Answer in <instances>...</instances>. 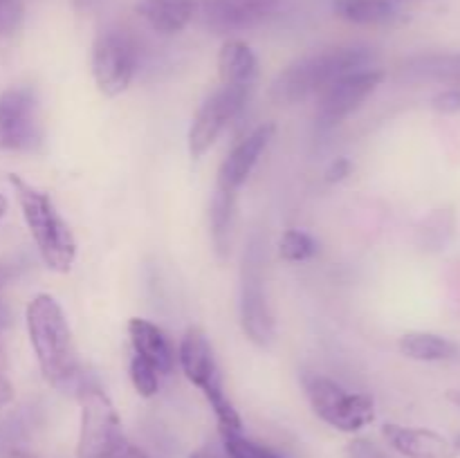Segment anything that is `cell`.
I'll use <instances>...</instances> for the list:
<instances>
[{"instance_id": "cell-20", "label": "cell", "mask_w": 460, "mask_h": 458, "mask_svg": "<svg viewBox=\"0 0 460 458\" xmlns=\"http://www.w3.org/2000/svg\"><path fill=\"white\" fill-rule=\"evenodd\" d=\"M335 13L353 25H389L400 12L394 0H335Z\"/></svg>"}, {"instance_id": "cell-27", "label": "cell", "mask_w": 460, "mask_h": 458, "mask_svg": "<svg viewBox=\"0 0 460 458\" xmlns=\"http://www.w3.org/2000/svg\"><path fill=\"white\" fill-rule=\"evenodd\" d=\"M350 171H353V164H350L349 157H337V160H332L331 164H328L323 180H326L328 184H337L341 182V180L349 178Z\"/></svg>"}, {"instance_id": "cell-21", "label": "cell", "mask_w": 460, "mask_h": 458, "mask_svg": "<svg viewBox=\"0 0 460 458\" xmlns=\"http://www.w3.org/2000/svg\"><path fill=\"white\" fill-rule=\"evenodd\" d=\"M236 193L214 191L211 200V238L218 256H227L234 241V225H236Z\"/></svg>"}, {"instance_id": "cell-12", "label": "cell", "mask_w": 460, "mask_h": 458, "mask_svg": "<svg viewBox=\"0 0 460 458\" xmlns=\"http://www.w3.org/2000/svg\"><path fill=\"white\" fill-rule=\"evenodd\" d=\"M274 137V124H261L247 135L245 139L236 144V146L229 151V155L225 157L223 164L218 169V180H216V189L218 191L236 193L241 191L243 184L247 182V178L252 175L254 166L259 164L261 155L265 153L268 144Z\"/></svg>"}, {"instance_id": "cell-32", "label": "cell", "mask_w": 460, "mask_h": 458, "mask_svg": "<svg viewBox=\"0 0 460 458\" xmlns=\"http://www.w3.org/2000/svg\"><path fill=\"white\" fill-rule=\"evenodd\" d=\"M189 458H223V456H218V454L214 452H207V449H198V452H193Z\"/></svg>"}, {"instance_id": "cell-4", "label": "cell", "mask_w": 460, "mask_h": 458, "mask_svg": "<svg viewBox=\"0 0 460 458\" xmlns=\"http://www.w3.org/2000/svg\"><path fill=\"white\" fill-rule=\"evenodd\" d=\"M79 400L81 427L76 458H151L126 438L119 413L102 389L85 386Z\"/></svg>"}, {"instance_id": "cell-16", "label": "cell", "mask_w": 460, "mask_h": 458, "mask_svg": "<svg viewBox=\"0 0 460 458\" xmlns=\"http://www.w3.org/2000/svg\"><path fill=\"white\" fill-rule=\"evenodd\" d=\"M198 0H137V13L157 34H178L191 22Z\"/></svg>"}, {"instance_id": "cell-7", "label": "cell", "mask_w": 460, "mask_h": 458, "mask_svg": "<svg viewBox=\"0 0 460 458\" xmlns=\"http://www.w3.org/2000/svg\"><path fill=\"white\" fill-rule=\"evenodd\" d=\"M265 256L261 236H252L243 251L241 265V326L247 339L256 346H268L274 339V317L265 292Z\"/></svg>"}, {"instance_id": "cell-33", "label": "cell", "mask_w": 460, "mask_h": 458, "mask_svg": "<svg viewBox=\"0 0 460 458\" xmlns=\"http://www.w3.org/2000/svg\"><path fill=\"white\" fill-rule=\"evenodd\" d=\"M7 209H9L7 198H4L3 193H0V223H3V218H4V216H7Z\"/></svg>"}, {"instance_id": "cell-34", "label": "cell", "mask_w": 460, "mask_h": 458, "mask_svg": "<svg viewBox=\"0 0 460 458\" xmlns=\"http://www.w3.org/2000/svg\"><path fill=\"white\" fill-rule=\"evenodd\" d=\"M4 458H34V456H30V454H25V452H16V449H12V452H7V456Z\"/></svg>"}, {"instance_id": "cell-19", "label": "cell", "mask_w": 460, "mask_h": 458, "mask_svg": "<svg viewBox=\"0 0 460 458\" xmlns=\"http://www.w3.org/2000/svg\"><path fill=\"white\" fill-rule=\"evenodd\" d=\"M398 348L404 357L416 359V362H445V359L456 357L458 353V346L447 337L420 330L400 337Z\"/></svg>"}, {"instance_id": "cell-5", "label": "cell", "mask_w": 460, "mask_h": 458, "mask_svg": "<svg viewBox=\"0 0 460 458\" xmlns=\"http://www.w3.org/2000/svg\"><path fill=\"white\" fill-rule=\"evenodd\" d=\"M178 362L187 380L198 386L209 402L220 434H241V416L225 393L223 375H220V366L214 357V348L200 328H187L182 341H180Z\"/></svg>"}, {"instance_id": "cell-8", "label": "cell", "mask_w": 460, "mask_h": 458, "mask_svg": "<svg viewBox=\"0 0 460 458\" xmlns=\"http://www.w3.org/2000/svg\"><path fill=\"white\" fill-rule=\"evenodd\" d=\"M43 144L39 94L31 85H13L0 94V151L31 153Z\"/></svg>"}, {"instance_id": "cell-31", "label": "cell", "mask_w": 460, "mask_h": 458, "mask_svg": "<svg viewBox=\"0 0 460 458\" xmlns=\"http://www.w3.org/2000/svg\"><path fill=\"white\" fill-rule=\"evenodd\" d=\"M99 0H72V4H75L79 12H88V9H93Z\"/></svg>"}, {"instance_id": "cell-3", "label": "cell", "mask_w": 460, "mask_h": 458, "mask_svg": "<svg viewBox=\"0 0 460 458\" xmlns=\"http://www.w3.org/2000/svg\"><path fill=\"white\" fill-rule=\"evenodd\" d=\"M9 184L13 187L16 200L21 205L22 218L36 242L40 259L54 272H70L76 260V241L70 225L58 214L57 205L49 193L31 187L21 175H9Z\"/></svg>"}, {"instance_id": "cell-17", "label": "cell", "mask_w": 460, "mask_h": 458, "mask_svg": "<svg viewBox=\"0 0 460 458\" xmlns=\"http://www.w3.org/2000/svg\"><path fill=\"white\" fill-rule=\"evenodd\" d=\"M218 75L223 85H250L252 88L259 75L254 49L245 40H225L218 52Z\"/></svg>"}, {"instance_id": "cell-26", "label": "cell", "mask_w": 460, "mask_h": 458, "mask_svg": "<svg viewBox=\"0 0 460 458\" xmlns=\"http://www.w3.org/2000/svg\"><path fill=\"white\" fill-rule=\"evenodd\" d=\"M346 458H389L376 443L367 438L350 440L346 447Z\"/></svg>"}, {"instance_id": "cell-36", "label": "cell", "mask_w": 460, "mask_h": 458, "mask_svg": "<svg viewBox=\"0 0 460 458\" xmlns=\"http://www.w3.org/2000/svg\"><path fill=\"white\" fill-rule=\"evenodd\" d=\"M263 458H279V456H277V454H274V452H268Z\"/></svg>"}, {"instance_id": "cell-2", "label": "cell", "mask_w": 460, "mask_h": 458, "mask_svg": "<svg viewBox=\"0 0 460 458\" xmlns=\"http://www.w3.org/2000/svg\"><path fill=\"white\" fill-rule=\"evenodd\" d=\"M376 54L362 45H346V48H331L323 52L308 54L292 66H288L274 79L272 99L281 106H292L305 99L322 94L328 85L349 76L353 72L368 70Z\"/></svg>"}, {"instance_id": "cell-13", "label": "cell", "mask_w": 460, "mask_h": 458, "mask_svg": "<svg viewBox=\"0 0 460 458\" xmlns=\"http://www.w3.org/2000/svg\"><path fill=\"white\" fill-rule=\"evenodd\" d=\"M279 0H202V21L216 34L250 30L277 9Z\"/></svg>"}, {"instance_id": "cell-22", "label": "cell", "mask_w": 460, "mask_h": 458, "mask_svg": "<svg viewBox=\"0 0 460 458\" xmlns=\"http://www.w3.org/2000/svg\"><path fill=\"white\" fill-rule=\"evenodd\" d=\"M317 250L319 247L314 242V238L308 232H301V229H288L281 236V242H279V254L288 263H304V260H310L317 254Z\"/></svg>"}, {"instance_id": "cell-11", "label": "cell", "mask_w": 460, "mask_h": 458, "mask_svg": "<svg viewBox=\"0 0 460 458\" xmlns=\"http://www.w3.org/2000/svg\"><path fill=\"white\" fill-rule=\"evenodd\" d=\"M382 79H385V72L368 67V70H359L349 76H341L340 81L328 85L319 94L317 115H314V124H317L319 133H328V130L337 128L346 117L353 115L376 92Z\"/></svg>"}, {"instance_id": "cell-10", "label": "cell", "mask_w": 460, "mask_h": 458, "mask_svg": "<svg viewBox=\"0 0 460 458\" xmlns=\"http://www.w3.org/2000/svg\"><path fill=\"white\" fill-rule=\"evenodd\" d=\"M250 90V85H220L214 94L205 99L189 128V155L193 160L202 157L214 146L229 121L243 110Z\"/></svg>"}, {"instance_id": "cell-18", "label": "cell", "mask_w": 460, "mask_h": 458, "mask_svg": "<svg viewBox=\"0 0 460 458\" xmlns=\"http://www.w3.org/2000/svg\"><path fill=\"white\" fill-rule=\"evenodd\" d=\"M404 72L418 81H440V84L460 85V52L420 54V57L409 58Z\"/></svg>"}, {"instance_id": "cell-9", "label": "cell", "mask_w": 460, "mask_h": 458, "mask_svg": "<svg viewBox=\"0 0 460 458\" xmlns=\"http://www.w3.org/2000/svg\"><path fill=\"white\" fill-rule=\"evenodd\" d=\"M137 72V48L119 30H106L94 39L93 76L97 88L108 97L126 92Z\"/></svg>"}, {"instance_id": "cell-35", "label": "cell", "mask_w": 460, "mask_h": 458, "mask_svg": "<svg viewBox=\"0 0 460 458\" xmlns=\"http://www.w3.org/2000/svg\"><path fill=\"white\" fill-rule=\"evenodd\" d=\"M452 400H454V402H456V404H458V407H460V393H456V395H452Z\"/></svg>"}, {"instance_id": "cell-30", "label": "cell", "mask_w": 460, "mask_h": 458, "mask_svg": "<svg viewBox=\"0 0 460 458\" xmlns=\"http://www.w3.org/2000/svg\"><path fill=\"white\" fill-rule=\"evenodd\" d=\"M12 321V313H9V305L4 301H0V332L9 326Z\"/></svg>"}, {"instance_id": "cell-15", "label": "cell", "mask_w": 460, "mask_h": 458, "mask_svg": "<svg viewBox=\"0 0 460 458\" xmlns=\"http://www.w3.org/2000/svg\"><path fill=\"white\" fill-rule=\"evenodd\" d=\"M128 337L130 344H133V353L153 364L160 375H169L173 371L178 353H175L173 344L162 328L146 321V319L133 317L128 321Z\"/></svg>"}, {"instance_id": "cell-14", "label": "cell", "mask_w": 460, "mask_h": 458, "mask_svg": "<svg viewBox=\"0 0 460 458\" xmlns=\"http://www.w3.org/2000/svg\"><path fill=\"white\" fill-rule=\"evenodd\" d=\"M382 436L394 452L404 458H456L458 447L443 434L422 427H404L386 422Z\"/></svg>"}, {"instance_id": "cell-37", "label": "cell", "mask_w": 460, "mask_h": 458, "mask_svg": "<svg viewBox=\"0 0 460 458\" xmlns=\"http://www.w3.org/2000/svg\"><path fill=\"white\" fill-rule=\"evenodd\" d=\"M456 447H458V452H460V440H458V443H456Z\"/></svg>"}, {"instance_id": "cell-1", "label": "cell", "mask_w": 460, "mask_h": 458, "mask_svg": "<svg viewBox=\"0 0 460 458\" xmlns=\"http://www.w3.org/2000/svg\"><path fill=\"white\" fill-rule=\"evenodd\" d=\"M25 321L45 382L61 393H81L85 389L84 366L61 304L48 292H40L27 304Z\"/></svg>"}, {"instance_id": "cell-23", "label": "cell", "mask_w": 460, "mask_h": 458, "mask_svg": "<svg viewBox=\"0 0 460 458\" xmlns=\"http://www.w3.org/2000/svg\"><path fill=\"white\" fill-rule=\"evenodd\" d=\"M130 382H133L135 391H137L142 398H153L160 389V373L155 371L153 364H148L146 359H142L139 355L133 353L130 359Z\"/></svg>"}, {"instance_id": "cell-25", "label": "cell", "mask_w": 460, "mask_h": 458, "mask_svg": "<svg viewBox=\"0 0 460 458\" xmlns=\"http://www.w3.org/2000/svg\"><path fill=\"white\" fill-rule=\"evenodd\" d=\"M431 108L440 115H458L460 112V88H447L431 99Z\"/></svg>"}, {"instance_id": "cell-29", "label": "cell", "mask_w": 460, "mask_h": 458, "mask_svg": "<svg viewBox=\"0 0 460 458\" xmlns=\"http://www.w3.org/2000/svg\"><path fill=\"white\" fill-rule=\"evenodd\" d=\"M18 272H21V265L18 263H13V260H0V290H4L18 277Z\"/></svg>"}, {"instance_id": "cell-28", "label": "cell", "mask_w": 460, "mask_h": 458, "mask_svg": "<svg viewBox=\"0 0 460 458\" xmlns=\"http://www.w3.org/2000/svg\"><path fill=\"white\" fill-rule=\"evenodd\" d=\"M13 400V384L7 375V359H4V353L0 350V409L7 407Z\"/></svg>"}, {"instance_id": "cell-6", "label": "cell", "mask_w": 460, "mask_h": 458, "mask_svg": "<svg viewBox=\"0 0 460 458\" xmlns=\"http://www.w3.org/2000/svg\"><path fill=\"white\" fill-rule=\"evenodd\" d=\"M301 384L314 416L335 429L358 434L376 420V402L371 395L344 389L340 382L319 373H305Z\"/></svg>"}, {"instance_id": "cell-24", "label": "cell", "mask_w": 460, "mask_h": 458, "mask_svg": "<svg viewBox=\"0 0 460 458\" xmlns=\"http://www.w3.org/2000/svg\"><path fill=\"white\" fill-rule=\"evenodd\" d=\"M25 7L22 0H0V36L16 34L18 27L22 25Z\"/></svg>"}]
</instances>
